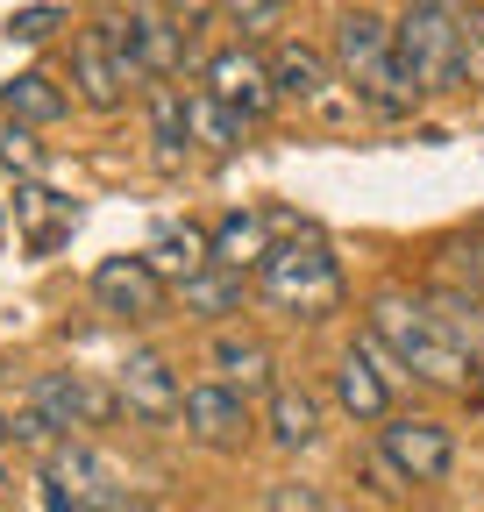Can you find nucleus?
Listing matches in <instances>:
<instances>
[{
    "label": "nucleus",
    "mask_w": 484,
    "mask_h": 512,
    "mask_svg": "<svg viewBox=\"0 0 484 512\" xmlns=\"http://www.w3.org/2000/svg\"><path fill=\"white\" fill-rule=\"evenodd\" d=\"M371 335L413 384H435V392H470L477 384L470 342L456 335V320L435 313L428 299H413V292H378L371 299Z\"/></svg>",
    "instance_id": "nucleus-1"
},
{
    "label": "nucleus",
    "mask_w": 484,
    "mask_h": 512,
    "mask_svg": "<svg viewBox=\"0 0 484 512\" xmlns=\"http://www.w3.org/2000/svg\"><path fill=\"white\" fill-rule=\"evenodd\" d=\"M257 292H264L278 313H292V320H328V313L342 306L349 278H342L335 242H328L314 221H292V235L264 249V264H257Z\"/></svg>",
    "instance_id": "nucleus-2"
},
{
    "label": "nucleus",
    "mask_w": 484,
    "mask_h": 512,
    "mask_svg": "<svg viewBox=\"0 0 484 512\" xmlns=\"http://www.w3.org/2000/svg\"><path fill=\"white\" fill-rule=\"evenodd\" d=\"M335 72H342V86L371 107V114H385V121H399V114H413L420 107V93L406 86V72H399V50H392V22H378L371 8H349L342 22H335Z\"/></svg>",
    "instance_id": "nucleus-3"
},
{
    "label": "nucleus",
    "mask_w": 484,
    "mask_h": 512,
    "mask_svg": "<svg viewBox=\"0 0 484 512\" xmlns=\"http://www.w3.org/2000/svg\"><path fill=\"white\" fill-rule=\"evenodd\" d=\"M392 50L420 100L463 93V0H413L392 22Z\"/></svg>",
    "instance_id": "nucleus-4"
},
{
    "label": "nucleus",
    "mask_w": 484,
    "mask_h": 512,
    "mask_svg": "<svg viewBox=\"0 0 484 512\" xmlns=\"http://www.w3.org/2000/svg\"><path fill=\"white\" fill-rule=\"evenodd\" d=\"M107 22V43L121 57V72H129L136 86H164L193 64V43L178 36V22L164 15V0H129L121 15H100Z\"/></svg>",
    "instance_id": "nucleus-5"
},
{
    "label": "nucleus",
    "mask_w": 484,
    "mask_h": 512,
    "mask_svg": "<svg viewBox=\"0 0 484 512\" xmlns=\"http://www.w3.org/2000/svg\"><path fill=\"white\" fill-rule=\"evenodd\" d=\"M378 456L399 470V484H449L456 470V434L428 413H385L378 420Z\"/></svg>",
    "instance_id": "nucleus-6"
},
{
    "label": "nucleus",
    "mask_w": 484,
    "mask_h": 512,
    "mask_svg": "<svg viewBox=\"0 0 484 512\" xmlns=\"http://www.w3.org/2000/svg\"><path fill=\"white\" fill-rule=\"evenodd\" d=\"M22 399H29L57 434H93V427H107V420L121 413L114 384H93L86 370H36Z\"/></svg>",
    "instance_id": "nucleus-7"
},
{
    "label": "nucleus",
    "mask_w": 484,
    "mask_h": 512,
    "mask_svg": "<svg viewBox=\"0 0 484 512\" xmlns=\"http://www.w3.org/2000/svg\"><path fill=\"white\" fill-rule=\"evenodd\" d=\"M93 306L114 320H164L171 313V278H157V264L136 256H100L93 264Z\"/></svg>",
    "instance_id": "nucleus-8"
},
{
    "label": "nucleus",
    "mask_w": 484,
    "mask_h": 512,
    "mask_svg": "<svg viewBox=\"0 0 484 512\" xmlns=\"http://www.w3.org/2000/svg\"><path fill=\"white\" fill-rule=\"evenodd\" d=\"M178 420H186V441L214 448V456H235V448L257 434V413H250V399H242V392H228L221 377H200V384H186V399H178Z\"/></svg>",
    "instance_id": "nucleus-9"
},
{
    "label": "nucleus",
    "mask_w": 484,
    "mask_h": 512,
    "mask_svg": "<svg viewBox=\"0 0 484 512\" xmlns=\"http://www.w3.org/2000/svg\"><path fill=\"white\" fill-rule=\"evenodd\" d=\"M392 356L378 349V335L363 328L349 349H342V363H335V406L356 420V427H378L385 413H392Z\"/></svg>",
    "instance_id": "nucleus-10"
},
{
    "label": "nucleus",
    "mask_w": 484,
    "mask_h": 512,
    "mask_svg": "<svg viewBox=\"0 0 484 512\" xmlns=\"http://www.w3.org/2000/svg\"><path fill=\"white\" fill-rule=\"evenodd\" d=\"M200 79H207V93H214V100H228L250 128H257V121H271V114L285 107V100H278V79H271V57H264V50H250V43L214 50Z\"/></svg>",
    "instance_id": "nucleus-11"
},
{
    "label": "nucleus",
    "mask_w": 484,
    "mask_h": 512,
    "mask_svg": "<svg viewBox=\"0 0 484 512\" xmlns=\"http://www.w3.org/2000/svg\"><path fill=\"white\" fill-rule=\"evenodd\" d=\"M114 399H121V413L143 420V427H171V420H178V399H186V384H178L171 356L129 349V356L114 363Z\"/></svg>",
    "instance_id": "nucleus-12"
},
{
    "label": "nucleus",
    "mask_w": 484,
    "mask_h": 512,
    "mask_svg": "<svg viewBox=\"0 0 484 512\" xmlns=\"http://www.w3.org/2000/svg\"><path fill=\"white\" fill-rule=\"evenodd\" d=\"M129 93H136V79L121 72V57H114V43H107V22L93 15V22L72 36V100H79L86 114H121V107H129Z\"/></svg>",
    "instance_id": "nucleus-13"
},
{
    "label": "nucleus",
    "mask_w": 484,
    "mask_h": 512,
    "mask_svg": "<svg viewBox=\"0 0 484 512\" xmlns=\"http://www.w3.org/2000/svg\"><path fill=\"white\" fill-rule=\"evenodd\" d=\"M207 377H221L228 392H242V399H271V392H278V356H271V342L242 335V328H214V342H207Z\"/></svg>",
    "instance_id": "nucleus-14"
},
{
    "label": "nucleus",
    "mask_w": 484,
    "mask_h": 512,
    "mask_svg": "<svg viewBox=\"0 0 484 512\" xmlns=\"http://www.w3.org/2000/svg\"><path fill=\"white\" fill-rule=\"evenodd\" d=\"M264 249H271V214H257V207H235V214H221V221L207 228V264H214V271L257 278Z\"/></svg>",
    "instance_id": "nucleus-15"
},
{
    "label": "nucleus",
    "mask_w": 484,
    "mask_h": 512,
    "mask_svg": "<svg viewBox=\"0 0 484 512\" xmlns=\"http://www.w3.org/2000/svg\"><path fill=\"white\" fill-rule=\"evenodd\" d=\"M271 79H278V100H299V107H321V100L342 86L335 57H321V50H307V43H278V50H271Z\"/></svg>",
    "instance_id": "nucleus-16"
},
{
    "label": "nucleus",
    "mask_w": 484,
    "mask_h": 512,
    "mask_svg": "<svg viewBox=\"0 0 484 512\" xmlns=\"http://www.w3.org/2000/svg\"><path fill=\"white\" fill-rule=\"evenodd\" d=\"M264 427H271V448L299 456V448L321 441V399L307 392V384H278V392L264 399Z\"/></svg>",
    "instance_id": "nucleus-17"
},
{
    "label": "nucleus",
    "mask_w": 484,
    "mask_h": 512,
    "mask_svg": "<svg viewBox=\"0 0 484 512\" xmlns=\"http://www.w3.org/2000/svg\"><path fill=\"white\" fill-rule=\"evenodd\" d=\"M143 256L157 264V278H193V271H207V228L200 221H157L150 228V242H143Z\"/></svg>",
    "instance_id": "nucleus-18"
},
{
    "label": "nucleus",
    "mask_w": 484,
    "mask_h": 512,
    "mask_svg": "<svg viewBox=\"0 0 484 512\" xmlns=\"http://www.w3.org/2000/svg\"><path fill=\"white\" fill-rule=\"evenodd\" d=\"M0 114H15L29 128H57V121L72 114V93L57 86L50 72H15L8 86H0Z\"/></svg>",
    "instance_id": "nucleus-19"
},
{
    "label": "nucleus",
    "mask_w": 484,
    "mask_h": 512,
    "mask_svg": "<svg viewBox=\"0 0 484 512\" xmlns=\"http://www.w3.org/2000/svg\"><path fill=\"white\" fill-rule=\"evenodd\" d=\"M15 221L29 228V249H50L57 235H65V228L79 221V207L65 200V192H50V185L22 178V185H15Z\"/></svg>",
    "instance_id": "nucleus-20"
},
{
    "label": "nucleus",
    "mask_w": 484,
    "mask_h": 512,
    "mask_svg": "<svg viewBox=\"0 0 484 512\" xmlns=\"http://www.w3.org/2000/svg\"><path fill=\"white\" fill-rule=\"evenodd\" d=\"M150 150L164 171H178L193 150V121H186V93L178 86H150Z\"/></svg>",
    "instance_id": "nucleus-21"
},
{
    "label": "nucleus",
    "mask_w": 484,
    "mask_h": 512,
    "mask_svg": "<svg viewBox=\"0 0 484 512\" xmlns=\"http://www.w3.org/2000/svg\"><path fill=\"white\" fill-rule=\"evenodd\" d=\"M171 299L186 306L193 320H214V328H221L228 313H242V278L207 264V271H193V278H178V285H171Z\"/></svg>",
    "instance_id": "nucleus-22"
},
{
    "label": "nucleus",
    "mask_w": 484,
    "mask_h": 512,
    "mask_svg": "<svg viewBox=\"0 0 484 512\" xmlns=\"http://www.w3.org/2000/svg\"><path fill=\"white\" fill-rule=\"evenodd\" d=\"M186 121H193V150H214V157L242 150V136H250V121H242L228 100H214L207 86H200V93H186Z\"/></svg>",
    "instance_id": "nucleus-23"
},
{
    "label": "nucleus",
    "mask_w": 484,
    "mask_h": 512,
    "mask_svg": "<svg viewBox=\"0 0 484 512\" xmlns=\"http://www.w3.org/2000/svg\"><path fill=\"white\" fill-rule=\"evenodd\" d=\"M0 171H15V178H36L43 171V143H36V128L15 121V114H0Z\"/></svg>",
    "instance_id": "nucleus-24"
},
{
    "label": "nucleus",
    "mask_w": 484,
    "mask_h": 512,
    "mask_svg": "<svg viewBox=\"0 0 484 512\" xmlns=\"http://www.w3.org/2000/svg\"><path fill=\"white\" fill-rule=\"evenodd\" d=\"M221 22H235L242 43H257V36H271L285 22V0H221Z\"/></svg>",
    "instance_id": "nucleus-25"
},
{
    "label": "nucleus",
    "mask_w": 484,
    "mask_h": 512,
    "mask_svg": "<svg viewBox=\"0 0 484 512\" xmlns=\"http://www.w3.org/2000/svg\"><path fill=\"white\" fill-rule=\"evenodd\" d=\"M65 22H72V8H57V0H36V8H15V15H8V36H15V43H50Z\"/></svg>",
    "instance_id": "nucleus-26"
},
{
    "label": "nucleus",
    "mask_w": 484,
    "mask_h": 512,
    "mask_svg": "<svg viewBox=\"0 0 484 512\" xmlns=\"http://www.w3.org/2000/svg\"><path fill=\"white\" fill-rule=\"evenodd\" d=\"M463 86H484V15H477V0H463Z\"/></svg>",
    "instance_id": "nucleus-27"
},
{
    "label": "nucleus",
    "mask_w": 484,
    "mask_h": 512,
    "mask_svg": "<svg viewBox=\"0 0 484 512\" xmlns=\"http://www.w3.org/2000/svg\"><path fill=\"white\" fill-rule=\"evenodd\" d=\"M164 15L178 22V36H186V43H200V29L221 15V0H164Z\"/></svg>",
    "instance_id": "nucleus-28"
},
{
    "label": "nucleus",
    "mask_w": 484,
    "mask_h": 512,
    "mask_svg": "<svg viewBox=\"0 0 484 512\" xmlns=\"http://www.w3.org/2000/svg\"><path fill=\"white\" fill-rule=\"evenodd\" d=\"M264 512H328L314 484H271L264 491Z\"/></svg>",
    "instance_id": "nucleus-29"
},
{
    "label": "nucleus",
    "mask_w": 484,
    "mask_h": 512,
    "mask_svg": "<svg viewBox=\"0 0 484 512\" xmlns=\"http://www.w3.org/2000/svg\"><path fill=\"white\" fill-rule=\"evenodd\" d=\"M100 512H157L150 498H114V505H100Z\"/></svg>",
    "instance_id": "nucleus-30"
},
{
    "label": "nucleus",
    "mask_w": 484,
    "mask_h": 512,
    "mask_svg": "<svg viewBox=\"0 0 484 512\" xmlns=\"http://www.w3.org/2000/svg\"><path fill=\"white\" fill-rule=\"evenodd\" d=\"M470 370H477V384H484V342H477V356H470Z\"/></svg>",
    "instance_id": "nucleus-31"
},
{
    "label": "nucleus",
    "mask_w": 484,
    "mask_h": 512,
    "mask_svg": "<svg viewBox=\"0 0 484 512\" xmlns=\"http://www.w3.org/2000/svg\"><path fill=\"white\" fill-rule=\"evenodd\" d=\"M8 441H15V434H8V413H0V448H8Z\"/></svg>",
    "instance_id": "nucleus-32"
},
{
    "label": "nucleus",
    "mask_w": 484,
    "mask_h": 512,
    "mask_svg": "<svg viewBox=\"0 0 484 512\" xmlns=\"http://www.w3.org/2000/svg\"><path fill=\"white\" fill-rule=\"evenodd\" d=\"M0 498H8V470H0Z\"/></svg>",
    "instance_id": "nucleus-33"
},
{
    "label": "nucleus",
    "mask_w": 484,
    "mask_h": 512,
    "mask_svg": "<svg viewBox=\"0 0 484 512\" xmlns=\"http://www.w3.org/2000/svg\"><path fill=\"white\" fill-rule=\"evenodd\" d=\"M477 15H484V0H477Z\"/></svg>",
    "instance_id": "nucleus-34"
}]
</instances>
